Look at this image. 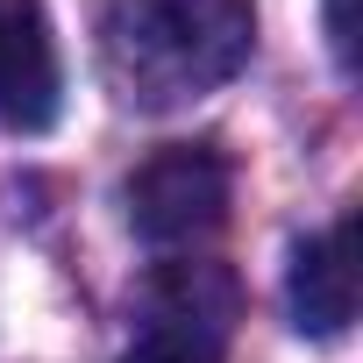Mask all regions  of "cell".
I'll return each instance as SVG.
<instances>
[{
  "instance_id": "obj_1",
  "label": "cell",
  "mask_w": 363,
  "mask_h": 363,
  "mask_svg": "<svg viewBox=\"0 0 363 363\" xmlns=\"http://www.w3.org/2000/svg\"><path fill=\"white\" fill-rule=\"evenodd\" d=\"M257 50L250 0H107L100 8V65L107 86L143 107H186L228 86Z\"/></svg>"
},
{
  "instance_id": "obj_2",
  "label": "cell",
  "mask_w": 363,
  "mask_h": 363,
  "mask_svg": "<svg viewBox=\"0 0 363 363\" xmlns=\"http://www.w3.org/2000/svg\"><path fill=\"white\" fill-rule=\"evenodd\" d=\"M228 200H235V164L214 143H171L143 157L128 178V228L157 250H186L228 221Z\"/></svg>"
},
{
  "instance_id": "obj_3",
  "label": "cell",
  "mask_w": 363,
  "mask_h": 363,
  "mask_svg": "<svg viewBox=\"0 0 363 363\" xmlns=\"http://www.w3.org/2000/svg\"><path fill=\"white\" fill-rule=\"evenodd\" d=\"M143 306H150V328L135 349H150L157 363H221L242 292L221 264H164Z\"/></svg>"
},
{
  "instance_id": "obj_4",
  "label": "cell",
  "mask_w": 363,
  "mask_h": 363,
  "mask_svg": "<svg viewBox=\"0 0 363 363\" xmlns=\"http://www.w3.org/2000/svg\"><path fill=\"white\" fill-rule=\"evenodd\" d=\"M65 107V57L43 0H0V128L43 135Z\"/></svg>"
},
{
  "instance_id": "obj_5",
  "label": "cell",
  "mask_w": 363,
  "mask_h": 363,
  "mask_svg": "<svg viewBox=\"0 0 363 363\" xmlns=\"http://www.w3.org/2000/svg\"><path fill=\"white\" fill-rule=\"evenodd\" d=\"M285 299H292V328L299 335H313V342L349 335V320H356V214H342L328 235L299 242Z\"/></svg>"
},
{
  "instance_id": "obj_6",
  "label": "cell",
  "mask_w": 363,
  "mask_h": 363,
  "mask_svg": "<svg viewBox=\"0 0 363 363\" xmlns=\"http://www.w3.org/2000/svg\"><path fill=\"white\" fill-rule=\"evenodd\" d=\"M328 50H335V65H342V79H356V0H328Z\"/></svg>"
},
{
  "instance_id": "obj_7",
  "label": "cell",
  "mask_w": 363,
  "mask_h": 363,
  "mask_svg": "<svg viewBox=\"0 0 363 363\" xmlns=\"http://www.w3.org/2000/svg\"><path fill=\"white\" fill-rule=\"evenodd\" d=\"M121 363H157V356H150V349H128V356H121Z\"/></svg>"
}]
</instances>
